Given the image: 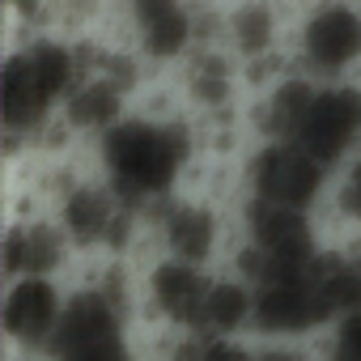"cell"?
I'll use <instances>...</instances> for the list:
<instances>
[{"label":"cell","instance_id":"3","mask_svg":"<svg viewBox=\"0 0 361 361\" xmlns=\"http://www.w3.org/2000/svg\"><path fill=\"white\" fill-rule=\"evenodd\" d=\"M289 51L314 81H353L361 68V0H306L293 18Z\"/></svg>","mask_w":361,"mask_h":361},{"label":"cell","instance_id":"8","mask_svg":"<svg viewBox=\"0 0 361 361\" xmlns=\"http://www.w3.org/2000/svg\"><path fill=\"white\" fill-rule=\"evenodd\" d=\"M128 43L145 56L153 73L178 68L196 51V9L192 0H119Z\"/></svg>","mask_w":361,"mask_h":361},{"label":"cell","instance_id":"5","mask_svg":"<svg viewBox=\"0 0 361 361\" xmlns=\"http://www.w3.org/2000/svg\"><path fill=\"white\" fill-rule=\"evenodd\" d=\"M336 306L323 293L319 264L306 272H272L255 281V331L272 344H298L331 331Z\"/></svg>","mask_w":361,"mask_h":361},{"label":"cell","instance_id":"17","mask_svg":"<svg viewBox=\"0 0 361 361\" xmlns=\"http://www.w3.org/2000/svg\"><path fill=\"white\" fill-rule=\"evenodd\" d=\"M327 209H331V217H340L344 226H357V230H361V153L336 170Z\"/></svg>","mask_w":361,"mask_h":361},{"label":"cell","instance_id":"13","mask_svg":"<svg viewBox=\"0 0 361 361\" xmlns=\"http://www.w3.org/2000/svg\"><path fill=\"white\" fill-rule=\"evenodd\" d=\"M293 22L285 13L281 0H230L226 5V30H221V47L247 68L259 64L276 51L289 47Z\"/></svg>","mask_w":361,"mask_h":361},{"label":"cell","instance_id":"16","mask_svg":"<svg viewBox=\"0 0 361 361\" xmlns=\"http://www.w3.org/2000/svg\"><path fill=\"white\" fill-rule=\"evenodd\" d=\"M174 361H255V348L243 336H192L178 331V344H170Z\"/></svg>","mask_w":361,"mask_h":361},{"label":"cell","instance_id":"12","mask_svg":"<svg viewBox=\"0 0 361 361\" xmlns=\"http://www.w3.org/2000/svg\"><path fill=\"white\" fill-rule=\"evenodd\" d=\"M73 243L56 226L51 213H26L13 217L0 243V264H5V281L18 276H60L73 264Z\"/></svg>","mask_w":361,"mask_h":361},{"label":"cell","instance_id":"2","mask_svg":"<svg viewBox=\"0 0 361 361\" xmlns=\"http://www.w3.org/2000/svg\"><path fill=\"white\" fill-rule=\"evenodd\" d=\"M336 170L314 161L293 140H251L243 166H238V188L243 200H264L298 213H319L331 196Z\"/></svg>","mask_w":361,"mask_h":361},{"label":"cell","instance_id":"10","mask_svg":"<svg viewBox=\"0 0 361 361\" xmlns=\"http://www.w3.org/2000/svg\"><path fill=\"white\" fill-rule=\"evenodd\" d=\"M174 73H178L174 77L178 98H183V106H188L192 119L243 111V94H247L243 64L226 47H196Z\"/></svg>","mask_w":361,"mask_h":361},{"label":"cell","instance_id":"15","mask_svg":"<svg viewBox=\"0 0 361 361\" xmlns=\"http://www.w3.org/2000/svg\"><path fill=\"white\" fill-rule=\"evenodd\" d=\"M255 331V285L238 272H213L192 336H247Z\"/></svg>","mask_w":361,"mask_h":361},{"label":"cell","instance_id":"14","mask_svg":"<svg viewBox=\"0 0 361 361\" xmlns=\"http://www.w3.org/2000/svg\"><path fill=\"white\" fill-rule=\"evenodd\" d=\"M136 111L132 90H123L111 77H81L77 90L64 98L60 106V123L81 140V145H98L111 128H119L128 115Z\"/></svg>","mask_w":361,"mask_h":361},{"label":"cell","instance_id":"4","mask_svg":"<svg viewBox=\"0 0 361 361\" xmlns=\"http://www.w3.org/2000/svg\"><path fill=\"white\" fill-rule=\"evenodd\" d=\"M145 238L153 243V255H170L196 268H213L221 255H230L226 213L213 196L200 192H174L157 200L145 213Z\"/></svg>","mask_w":361,"mask_h":361},{"label":"cell","instance_id":"18","mask_svg":"<svg viewBox=\"0 0 361 361\" xmlns=\"http://www.w3.org/2000/svg\"><path fill=\"white\" fill-rule=\"evenodd\" d=\"M327 361H361V306L331 323V331H327Z\"/></svg>","mask_w":361,"mask_h":361},{"label":"cell","instance_id":"11","mask_svg":"<svg viewBox=\"0 0 361 361\" xmlns=\"http://www.w3.org/2000/svg\"><path fill=\"white\" fill-rule=\"evenodd\" d=\"M209 281H213V268H196V264H183V259L157 255L145 268L140 293H145V306L170 331H196V319H200Z\"/></svg>","mask_w":361,"mask_h":361},{"label":"cell","instance_id":"7","mask_svg":"<svg viewBox=\"0 0 361 361\" xmlns=\"http://www.w3.org/2000/svg\"><path fill=\"white\" fill-rule=\"evenodd\" d=\"M293 145L327 170L353 161L361 153V81H319L293 128Z\"/></svg>","mask_w":361,"mask_h":361},{"label":"cell","instance_id":"19","mask_svg":"<svg viewBox=\"0 0 361 361\" xmlns=\"http://www.w3.org/2000/svg\"><path fill=\"white\" fill-rule=\"evenodd\" d=\"M255 361H314V357L302 353L298 344H264L255 348Z\"/></svg>","mask_w":361,"mask_h":361},{"label":"cell","instance_id":"1","mask_svg":"<svg viewBox=\"0 0 361 361\" xmlns=\"http://www.w3.org/2000/svg\"><path fill=\"white\" fill-rule=\"evenodd\" d=\"M94 166L119 192L123 204L149 213L157 200L183 192L188 174L200 161L196 119L192 115H145L132 111L98 145H90Z\"/></svg>","mask_w":361,"mask_h":361},{"label":"cell","instance_id":"6","mask_svg":"<svg viewBox=\"0 0 361 361\" xmlns=\"http://www.w3.org/2000/svg\"><path fill=\"white\" fill-rule=\"evenodd\" d=\"M128 319L119 306H111L98 289H73L64 319L56 327V340L47 344V361H136Z\"/></svg>","mask_w":361,"mask_h":361},{"label":"cell","instance_id":"9","mask_svg":"<svg viewBox=\"0 0 361 361\" xmlns=\"http://www.w3.org/2000/svg\"><path fill=\"white\" fill-rule=\"evenodd\" d=\"M64 306H68V293H64L60 276H18V281H5L0 327H5L9 348L43 357L47 344L56 340Z\"/></svg>","mask_w":361,"mask_h":361}]
</instances>
